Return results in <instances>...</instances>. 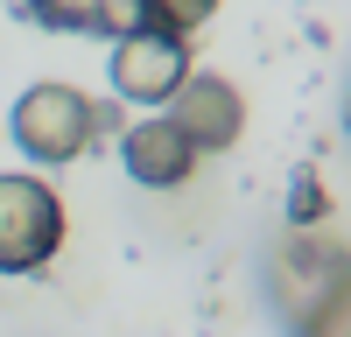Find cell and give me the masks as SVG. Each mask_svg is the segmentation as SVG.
Returning <instances> with one entry per match:
<instances>
[{
	"mask_svg": "<svg viewBox=\"0 0 351 337\" xmlns=\"http://www.w3.org/2000/svg\"><path fill=\"white\" fill-rule=\"evenodd\" d=\"M8 134H14V148L28 162H43V168H64L77 162L84 148H92V134H99V99H84L77 84H28V92L14 99L8 112Z\"/></svg>",
	"mask_w": 351,
	"mask_h": 337,
	"instance_id": "1",
	"label": "cell"
},
{
	"mask_svg": "<svg viewBox=\"0 0 351 337\" xmlns=\"http://www.w3.org/2000/svg\"><path fill=\"white\" fill-rule=\"evenodd\" d=\"M64 197L28 168L0 176V274H43L56 253H64Z\"/></svg>",
	"mask_w": 351,
	"mask_h": 337,
	"instance_id": "2",
	"label": "cell"
},
{
	"mask_svg": "<svg viewBox=\"0 0 351 337\" xmlns=\"http://www.w3.org/2000/svg\"><path fill=\"white\" fill-rule=\"evenodd\" d=\"M106 77H112V99L127 105H162L176 84L190 77V36H162V28H120L106 56Z\"/></svg>",
	"mask_w": 351,
	"mask_h": 337,
	"instance_id": "3",
	"label": "cell"
},
{
	"mask_svg": "<svg viewBox=\"0 0 351 337\" xmlns=\"http://www.w3.org/2000/svg\"><path fill=\"white\" fill-rule=\"evenodd\" d=\"M330 288H344V246L324 225H288V246L274 260V309L288 323H302Z\"/></svg>",
	"mask_w": 351,
	"mask_h": 337,
	"instance_id": "4",
	"label": "cell"
},
{
	"mask_svg": "<svg viewBox=\"0 0 351 337\" xmlns=\"http://www.w3.org/2000/svg\"><path fill=\"white\" fill-rule=\"evenodd\" d=\"M162 105H169L176 134H183L197 155H225L232 140L246 134V99H239V84L218 77V71H190Z\"/></svg>",
	"mask_w": 351,
	"mask_h": 337,
	"instance_id": "5",
	"label": "cell"
},
{
	"mask_svg": "<svg viewBox=\"0 0 351 337\" xmlns=\"http://www.w3.org/2000/svg\"><path fill=\"white\" fill-rule=\"evenodd\" d=\"M120 168H127L141 190H183L197 176V148L176 134L169 112H155V120H134L120 134Z\"/></svg>",
	"mask_w": 351,
	"mask_h": 337,
	"instance_id": "6",
	"label": "cell"
},
{
	"mask_svg": "<svg viewBox=\"0 0 351 337\" xmlns=\"http://www.w3.org/2000/svg\"><path fill=\"white\" fill-rule=\"evenodd\" d=\"M28 14H36L49 36H120L134 28V0H21Z\"/></svg>",
	"mask_w": 351,
	"mask_h": 337,
	"instance_id": "7",
	"label": "cell"
},
{
	"mask_svg": "<svg viewBox=\"0 0 351 337\" xmlns=\"http://www.w3.org/2000/svg\"><path fill=\"white\" fill-rule=\"evenodd\" d=\"M211 14H218V0H134V21L162 28V36H197Z\"/></svg>",
	"mask_w": 351,
	"mask_h": 337,
	"instance_id": "8",
	"label": "cell"
},
{
	"mask_svg": "<svg viewBox=\"0 0 351 337\" xmlns=\"http://www.w3.org/2000/svg\"><path fill=\"white\" fill-rule=\"evenodd\" d=\"M295 330H302V337H351V281H344V288H330Z\"/></svg>",
	"mask_w": 351,
	"mask_h": 337,
	"instance_id": "9",
	"label": "cell"
},
{
	"mask_svg": "<svg viewBox=\"0 0 351 337\" xmlns=\"http://www.w3.org/2000/svg\"><path fill=\"white\" fill-rule=\"evenodd\" d=\"M330 218V197L316 190V176H302L295 183V211H288V225H324Z\"/></svg>",
	"mask_w": 351,
	"mask_h": 337,
	"instance_id": "10",
	"label": "cell"
}]
</instances>
